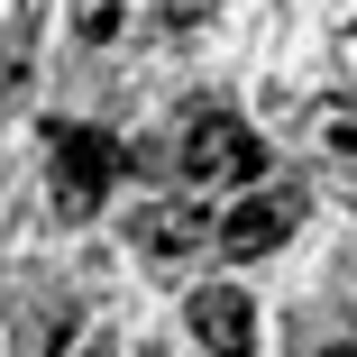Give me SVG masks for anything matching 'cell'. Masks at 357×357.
<instances>
[{
    "mask_svg": "<svg viewBox=\"0 0 357 357\" xmlns=\"http://www.w3.org/2000/svg\"><path fill=\"white\" fill-rule=\"evenodd\" d=\"M46 156H55V220H92L101 192L119 183V147L101 128L64 119V128H46Z\"/></svg>",
    "mask_w": 357,
    "mask_h": 357,
    "instance_id": "cell-1",
    "label": "cell"
},
{
    "mask_svg": "<svg viewBox=\"0 0 357 357\" xmlns=\"http://www.w3.org/2000/svg\"><path fill=\"white\" fill-rule=\"evenodd\" d=\"M257 165H266V147L248 137V119H229V110L192 119V137H183V174L192 183H248Z\"/></svg>",
    "mask_w": 357,
    "mask_h": 357,
    "instance_id": "cell-2",
    "label": "cell"
},
{
    "mask_svg": "<svg viewBox=\"0 0 357 357\" xmlns=\"http://www.w3.org/2000/svg\"><path fill=\"white\" fill-rule=\"evenodd\" d=\"M294 220H303V192L275 183V192H248L238 211H220V220H211V238H220V257H266V248L294 238Z\"/></svg>",
    "mask_w": 357,
    "mask_h": 357,
    "instance_id": "cell-3",
    "label": "cell"
},
{
    "mask_svg": "<svg viewBox=\"0 0 357 357\" xmlns=\"http://www.w3.org/2000/svg\"><path fill=\"white\" fill-rule=\"evenodd\" d=\"M183 321H192L202 357H257V303L238 294V284H202Z\"/></svg>",
    "mask_w": 357,
    "mask_h": 357,
    "instance_id": "cell-4",
    "label": "cell"
},
{
    "mask_svg": "<svg viewBox=\"0 0 357 357\" xmlns=\"http://www.w3.org/2000/svg\"><path fill=\"white\" fill-rule=\"evenodd\" d=\"M202 238H211V211H192V202H147V211H137V248H147L156 266L192 257Z\"/></svg>",
    "mask_w": 357,
    "mask_h": 357,
    "instance_id": "cell-5",
    "label": "cell"
},
{
    "mask_svg": "<svg viewBox=\"0 0 357 357\" xmlns=\"http://www.w3.org/2000/svg\"><path fill=\"white\" fill-rule=\"evenodd\" d=\"M321 357H357V348H321Z\"/></svg>",
    "mask_w": 357,
    "mask_h": 357,
    "instance_id": "cell-6",
    "label": "cell"
}]
</instances>
